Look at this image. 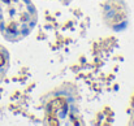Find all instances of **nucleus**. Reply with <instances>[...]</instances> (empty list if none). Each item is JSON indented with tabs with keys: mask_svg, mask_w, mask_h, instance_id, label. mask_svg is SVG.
<instances>
[{
	"mask_svg": "<svg viewBox=\"0 0 134 126\" xmlns=\"http://www.w3.org/2000/svg\"><path fill=\"white\" fill-rule=\"evenodd\" d=\"M38 12L30 0H0V33L9 42L26 38L35 27Z\"/></svg>",
	"mask_w": 134,
	"mask_h": 126,
	"instance_id": "f257e3e1",
	"label": "nucleus"
},
{
	"mask_svg": "<svg viewBox=\"0 0 134 126\" xmlns=\"http://www.w3.org/2000/svg\"><path fill=\"white\" fill-rule=\"evenodd\" d=\"M59 1H63V3H68L69 0H59Z\"/></svg>",
	"mask_w": 134,
	"mask_h": 126,
	"instance_id": "7ed1b4c3",
	"label": "nucleus"
},
{
	"mask_svg": "<svg viewBox=\"0 0 134 126\" xmlns=\"http://www.w3.org/2000/svg\"><path fill=\"white\" fill-rule=\"evenodd\" d=\"M9 69V52L0 44V83L3 82L7 72Z\"/></svg>",
	"mask_w": 134,
	"mask_h": 126,
	"instance_id": "f03ea898",
	"label": "nucleus"
}]
</instances>
